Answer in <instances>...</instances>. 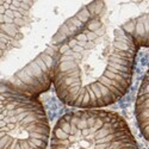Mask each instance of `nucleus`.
I'll return each mask as SVG.
<instances>
[{"mask_svg": "<svg viewBox=\"0 0 149 149\" xmlns=\"http://www.w3.org/2000/svg\"><path fill=\"white\" fill-rule=\"evenodd\" d=\"M137 45L122 28L100 18L58 49L54 86L62 103L97 109L112 105L128 92Z\"/></svg>", "mask_w": 149, "mask_h": 149, "instance_id": "nucleus-1", "label": "nucleus"}, {"mask_svg": "<svg viewBox=\"0 0 149 149\" xmlns=\"http://www.w3.org/2000/svg\"><path fill=\"white\" fill-rule=\"evenodd\" d=\"M50 127L43 105L36 97L1 82L0 149H47Z\"/></svg>", "mask_w": 149, "mask_h": 149, "instance_id": "nucleus-2", "label": "nucleus"}, {"mask_svg": "<svg viewBox=\"0 0 149 149\" xmlns=\"http://www.w3.org/2000/svg\"><path fill=\"white\" fill-rule=\"evenodd\" d=\"M129 130L124 118L112 111H73L57 120L50 149H106Z\"/></svg>", "mask_w": 149, "mask_h": 149, "instance_id": "nucleus-3", "label": "nucleus"}, {"mask_svg": "<svg viewBox=\"0 0 149 149\" xmlns=\"http://www.w3.org/2000/svg\"><path fill=\"white\" fill-rule=\"evenodd\" d=\"M60 47L50 44L31 62L4 82L13 90L31 97L40 95L54 82L55 65Z\"/></svg>", "mask_w": 149, "mask_h": 149, "instance_id": "nucleus-4", "label": "nucleus"}, {"mask_svg": "<svg viewBox=\"0 0 149 149\" xmlns=\"http://www.w3.org/2000/svg\"><path fill=\"white\" fill-rule=\"evenodd\" d=\"M30 1H0V31H1V56L17 45L22 38V29L28 24Z\"/></svg>", "mask_w": 149, "mask_h": 149, "instance_id": "nucleus-5", "label": "nucleus"}, {"mask_svg": "<svg viewBox=\"0 0 149 149\" xmlns=\"http://www.w3.org/2000/svg\"><path fill=\"white\" fill-rule=\"evenodd\" d=\"M105 8L106 6H105V3L103 1H95L84 6L78 13H75L69 19H67L58 28L56 33L53 36L52 44L61 47L62 44H65L66 42L74 38V37L78 36L80 32H82L87 28V25L91 22L100 18V16L104 13Z\"/></svg>", "mask_w": 149, "mask_h": 149, "instance_id": "nucleus-6", "label": "nucleus"}, {"mask_svg": "<svg viewBox=\"0 0 149 149\" xmlns=\"http://www.w3.org/2000/svg\"><path fill=\"white\" fill-rule=\"evenodd\" d=\"M135 115L141 134L149 142V68L141 82L136 98Z\"/></svg>", "mask_w": 149, "mask_h": 149, "instance_id": "nucleus-7", "label": "nucleus"}, {"mask_svg": "<svg viewBox=\"0 0 149 149\" xmlns=\"http://www.w3.org/2000/svg\"><path fill=\"white\" fill-rule=\"evenodd\" d=\"M120 28L131 37L137 47L149 48V13L132 18Z\"/></svg>", "mask_w": 149, "mask_h": 149, "instance_id": "nucleus-8", "label": "nucleus"}, {"mask_svg": "<svg viewBox=\"0 0 149 149\" xmlns=\"http://www.w3.org/2000/svg\"><path fill=\"white\" fill-rule=\"evenodd\" d=\"M106 149H139L137 143H136L131 131H127L117 140H115Z\"/></svg>", "mask_w": 149, "mask_h": 149, "instance_id": "nucleus-9", "label": "nucleus"}]
</instances>
